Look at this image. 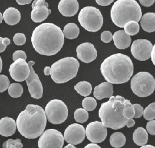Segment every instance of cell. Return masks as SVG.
<instances>
[{
	"instance_id": "cell-1",
	"label": "cell",
	"mask_w": 155,
	"mask_h": 148,
	"mask_svg": "<svg viewBox=\"0 0 155 148\" xmlns=\"http://www.w3.org/2000/svg\"><path fill=\"white\" fill-rule=\"evenodd\" d=\"M134 114L133 104L121 96H112L108 101L102 103L99 110V117L102 124L113 130L125 127Z\"/></svg>"
},
{
	"instance_id": "cell-12",
	"label": "cell",
	"mask_w": 155,
	"mask_h": 148,
	"mask_svg": "<svg viewBox=\"0 0 155 148\" xmlns=\"http://www.w3.org/2000/svg\"><path fill=\"white\" fill-rule=\"evenodd\" d=\"M87 139L93 143L104 141L107 136V129L102 123L97 121L89 123L85 129Z\"/></svg>"
},
{
	"instance_id": "cell-42",
	"label": "cell",
	"mask_w": 155,
	"mask_h": 148,
	"mask_svg": "<svg viewBox=\"0 0 155 148\" xmlns=\"http://www.w3.org/2000/svg\"><path fill=\"white\" fill-rule=\"evenodd\" d=\"M139 1L143 6L150 7L154 4L155 0H139Z\"/></svg>"
},
{
	"instance_id": "cell-26",
	"label": "cell",
	"mask_w": 155,
	"mask_h": 148,
	"mask_svg": "<svg viewBox=\"0 0 155 148\" xmlns=\"http://www.w3.org/2000/svg\"><path fill=\"white\" fill-rule=\"evenodd\" d=\"M126 142L125 135L121 132H114L110 137V143L114 148H120L124 146Z\"/></svg>"
},
{
	"instance_id": "cell-38",
	"label": "cell",
	"mask_w": 155,
	"mask_h": 148,
	"mask_svg": "<svg viewBox=\"0 0 155 148\" xmlns=\"http://www.w3.org/2000/svg\"><path fill=\"white\" fill-rule=\"evenodd\" d=\"M146 130L150 135H155V120H150L147 123Z\"/></svg>"
},
{
	"instance_id": "cell-17",
	"label": "cell",
	"mask_w": 155,
	"mask_h": 148,
	"mask_svg": "<svg viewBox=\"0 0 155 148\" xmlns=\"http://www.w3.org/2000/svg\"><path fill=\"white\" fill-rule=\"evenodd\" d=\"M58 10L64 16H73L79 10L78 1L77 0H61L58 4Z\"/></svg>"
},
{
	"instance_id": "cell-37",
	"label": "cell",
	"mask_w": 155,
	"mask_h": 148,
	"mask_svg": "<svg viewBox=\"0 0 155 148\" xmlns=\"http://www.w3.org/2000/svg\"><path fill=\"white\" fill-rule=\"evenodd\" d=\"M101 39L104 43H108L113 39V35L110 31H104L101 34Z\"/></svg>"
},
{
	"instance_id": "cell-21",
	"label": "cell",
	"mask_w": 155,
	"mask_h": 148,
	"mask_svg": "<svg viewBox=\"0 0 155 148\" xmlns=\"http://www.w3.org/2000/svg\"><path fill=\"white\" fill-rule=\"evenodd\" d=\"M3 19L8 25H15L21 19V13L16 8L8 7L3 13Z\"/></svg>"
},
{
	"instance_id": "cell-3",
	"label": "cell",
	"mask_w": 155,
	"mask_h": 148,
	"mask_svg": "<svg viewBox=\"0 0 155 148\" xmlns=\"http://www.w3.org/2000/svg\"><path fill=\"white\" fill-rule=\"evenodd\" d=\"M18 132L24 137L34 139L39 136L44 131L47 117L44 110L40 106L28 104L16 119Z\"/></svg>"
},
{
	"instance_id": "cell-5",
	"label": "cell",
	"mask_w": 155,
	"mask_h": 148,
	"mask_svg": "<svg viewBox=\"0 0 155 148\" xmlns=\"http://www.w3.org/2000/svg\"><path fill=\"white\" fill-rule=\"evenodd\" d=\"M141 17L140 6L135 0H117L111 9L113 23L120 28L129 21L139 22Z\"/></svg>"
},
{
	"instance_id": "cell-6",
	"label": "cell",
	"mask_w": 155,
	"mask_h": 148,
	"mask_svg": "<svg viewBox=\"0 0 155 148\" xmlns=\"http://www.w3.org/2000/svg\"><path fill=\"white\" fill-rule=\"evenodd\" d=\"M79 63L73 57L61 58L51 66V77L56 83H64L76 77Z\"/></svg>"
},
{
	"instance_id": "cell-46",
	"label": "cell",
	"mask_w": 155,
	"mask_h": 148,
	"mask_svg": "<svg viewBox=\"0 0 155 148\" xmlns=\"http://www.w3.org/2000/svg\"><path fill=\"white\" fill-rule=\"evenodd\" d=\"M134 124H135V121H134V119H133V118H132V119H130V120L127 122L126 125H127V127L130 128V127H133V126L134 125Z\"/></svg>"
},
{
	"instance_id": "cell-34",
	"label": "cell",
	"mask_w": 155,
	"mask_h": 148,
	"mask_svg": "<svg viewBox=\"0 0 155 148\" xmlns=\"http://www.w3.org/2000/svg\"><path fill=\"white\" fill-rule=\"evenodd\" d=\"M10 85V80L7 76L0 74V93L5 91Z\"/></svg>"
},
{
	"instance_id": "cell-31",
	"label": "cell",
	"mask_w": 155,
	"mask_h": 148,
	"mask_svg": "<svg viewBox=\"0 0 155 148\" xmlns=\"http://www.w3.org/2000/svg\"><path fill=\"white\" fill-rule=\"evenodd\" d=\"M82 105L83 108L87 111H91L96 108L97 106V102L96 99L92 97H87L83 99Z\"/></svg>"
},
{
	"instance_id": "cell-8",
	"label": "cell",
	"mask_w": 155,
	"mask_h": 148,
	"mask_svg": "<svg viewBox=\"0 0 155 148\" xmlns=\"http://www.w3.org/2000/svg\"><path fill=\"white\" fill-rule=\"evenodd\" d=\"M78 21L81 26L87 31L95 32L102 27L103 16L98 9L92 6H87L80 10Z\"/></svg>"
},
{
	"instance_id": "cell-18",
	"label": "cell",
	"mask_w": 155,
	"mask_h": 148,
	"mask_svg": "<svg viewBox=\"0 0 155 148\" xmlns=\"http://www.w3.org/2000/svg\"><path fill=\"white\" fill-rule=\"evenodd\" d=\"M113 90L112 83L108 82H104L94 87L93 96L97 100L104 98H110L113 96Z\"/></svg>"
},
{
	"instance_id": "cell-24",
	"label": "cell",
	"mask_w": 155,
	"mask_h": 148,
	"mask_svg": "<svg viewBox=\"0 0 155 148\" xmlns=\"http://www.w3.org/2000/svg\"><path fill=\"white\" fill-rule=\"evenodd\" d=\"M148 138L147 130L142 127H137L133 133V140L137 146H142L145 145L148 141Z\"/></svg>"
},
{
	"instance_id": "cell-44",
	"label": "cell",
	"mask_w": 155,
	"mask_h": 148,
	"mask_svg": "<svg viewBox=\"0 0 155 148\" xmlns=\"http://www.w3.org/2000/svg\"><path fill=\"white\" fill-rule=\"evenodd\" d=\"M16 1L18 4L21 5L30 4L32 1V0H16Z\"/></svg>"
},
{
	"instance_id": "cell-22",
	"label": "cell",
	"mask_w": 155,
	"mask_h": 148,
	"mask_svg": "<svg viewBox=\"0 0 155 148\" xmlns=\"http://www.w3.org/2000/svg\"><path fill=\"white\" fill-rule=\"evenodd\" d=\"M51 13V10L48 9L47 6H39L32 9L31 12V18L35 23H41L44 21L49 14Z\"/></svg>"
},
{
	"instance_id": "cell-19",
	"label": "cell",
	"mask_w": 155,
	"mask_h": 148,
	"mask_svg": "<svg viewBox=\"0 0 155 148\" xmlns=\"http://www.w3.org/2000/svg\"><path fill=\"white\" fill-rule=\"evenodd\" d=\"M17 128L15 121L9 117L0 119V135L3 136H10L13 135Z\"/></svg>"
},
{
	"instance_id": "cell-10",
	"label": "cell",
	"mask_w": 155,
	"mask_h": 148,
	"mask_svg": "<svg viewBox=\"0 0 155 148\" xmlns=\"http://www.w3.org/2000/svg\"><path fill=\"white\" fill-rule=\"evenodd\" d=\"M64 136L54 129H47L43 132L38 139L39 148H62Z\"/></svg>"
},
{
	"instance_id": "cell-2",
	"label": "cell",
	"mask_w": 155,
	"mask_h": 148,
	"mask_svg": "<svg viewBox=\"0 0 155 148\" xmlns=\"http://www.w3.org/2000/svg\"><path fill=\"white\" fill-rule=\"evenodd\" d=\"M31 41L38 53L50 56L61 49L64 43V36L59 27L53 23H45L34 29Z\"/></svg>"
},
{
	"instance_id": "cell-7",
	"label": "cell",
	"mask_w": 155,
	"mask_h": 148,
	"mask_svg": "<svg viewBox=\"0 0 155 148\" xmlns=\"http://www.w3.org/2000/svg\"><path fill=\"white\" fill-rule=\"evenodd\" d=\"M131 89L138 97L151 95L155 90V79L148 72L141 71L135 74L131 80Z\"/></svg>"
},
{
	"instance_id": "cell-35",
	"label": "cell",
	"mask_w": 155,
	"mask_h": 148,
	"mask_svg": "<svg viewBox=\"0 0 155 148\" xmlns=\"http://www.w3.org/2000/svg\"><path fill=\"white\" fill-rule=\"evenodd\" d=\"M13 41L16 45L22 46L25 43L26 37L22 33H17L13 36Z\"/></svg>"
},
{
	"instance_id": "cell-51",
	"label": "cell",
	"mask_w": 155,
	"mask_h": 148,
	"mask_svg": "<svg viewBox=\"0 0 155 148\" xmlns=\"http://www.w3.org/2000/svg\"><path fill=\"white\" fill-rule=\"evenodd\" d=\"M64 148H76V147L74 146V145H73V144H68L67 146H65Z\"/></svg>"
},
{
	"instance_id": "cell-13",
	"label": "cell",
	"mask_w": 155,
	"mask_h": 148,
	"mask_svg": "<svg viewBox=\"0 0 155 148\" xmlns=\"http://www.w3.org/2000/svg\"><path fill=\"white\" fill-rule=\"evenodd\" d=\"M28 64L30 67V74L25 81L28 86V91L33 98L39 99L42 96V85L38 74L35 73L33 68V65L35 64V62L31 60L28 62Z\"/></svg>"
},
{
	"instance_id": "cell-41",
	"label": "cell",
	"mask_w": 155,
	"mask_h": 148,
	"mask_svg": "<svg viewBox=\"0 0 155 148\" xmlns=\"http://www.w3.org/2000/svg\"><path fill=\"white\" fill-rule=\"evenodd\" d=\"M96 2L101 6H107L111 4L114 0H95Z\"/></svg>"
},
{
	"instance_id": "cell-40",
	"label": "cell",
	"mask_w": 155,
	"mask_h": 148,
	"mask_svg": "<svg viewBox=\"0 0 155 148\" xmlns=\"http://www.w3.org/2000/svg\"><path fill=\"white\" fill-rule=\"evenodd\" d=\"M42 5L48 7V3L45 0H35L32 3L31 7H32V9H33L35 7H39V6H42Z\"/></svg>"
},
{
	"instance_id": "cell-28",
	"label": "cell",
	"mask_w": 155,
	"mask_h": 148,
	"mask_svg": "<svg viewBox=\"0 0 155 148\" xmlns=\"http://www.w3.org/2000/svg\"><path fill=\"white\" fill-rule=\"evenodd\" d=\"M8 92L11 97L13 98H17L21 96L22 94L23 87L19 83H13L10 84L8 88Z\"/></svg>"
},
{
	"instance_id": "cell-15",
	"label": "cell",
	"mask_w": 155,
	"mask_h": 148,
	"mask_svg": "<svg viewBox=\"0 0 155 148\" xmlns=\"http://www.w3.org/2000/svg\"><path fill=\"white\" fill-rule=\"evenodd\" d=\"M11 77L16 82H22L30 74V67L25 60L19 58L12 63L9 68Z\"/></svg>"
},
{
	"instance_id": "cell-36",
	"label": "cell",
	"mask_w": 155,
	"mask_h": 148,
	"mask_svg": "<svg viewBox=\"0 0 155 148\" xmlns=\"http://www.w3.org/2000/svg\"><path fill=\"white\" fill-rule=\"evenodd\" d=\"M133 105L134 107V111H135V114H134V118L136 119V118H140L143 114L144 109L139 104H133Z\"/></svg>"
},
{
	"instance_id": "cell-27",
	"label": "cell",
	"mask_w": 155,
	"mask_h": 148,
	"mask_svg": "<svg viewBox=\"0 0 155 148\" xmlns=\"http://www.w3.org/2000/svg\"><path fill=\"white\" fill-rule=\"evenodd\" d=\"M74 89L82 96L90 95L92 91L91 85L87 81H81L78 82L74 86Z\"/></svg>"
},
{
	"instance_id": "cell-53",
	"label": "cell",
	"mask_w": 155,
	"mask_h": 148,
	"mask_svg": "<svg viewBox=\"0 0 155 148\" xmlns=\"http://www.w3.org/2000/svg\"><path fill=\"white\" fill-rule=\"evenodd\" d=\"M2 19H3V15H2L1 14V13L0 12V24L2 23Z\"/></svg>"
},
{
	"instance_id": "cell-20",
	"label": "cell",
	"mask_w": 155,
	"mask_h": 148,
	"mask_svg": "<svg viewBox=\"0 0 155 148\" xmlns=\"http://www.w3.org/2000/svg\"><path fill=\"white\" fill-rule=\"evenodd\" d=\"M113 40L115 46L119 49H125L130 46L131 38L127 35L124 30H119L113 35Z\"/></svg>"
},
{
	"instance_id": "cell-29",
	"label": "cell",
	"mask_w": 155,
	"mask_h": 148,
	"mask_svg": "<svg viewBox=\"0 0 155 148\" xmlns=\"http://www.w3.org/2000/svg\"><path fill=\"white\" fill-rule=\"evenodd\" d=\"M125 32L130 35H134L137 34L139 31V24L137 22L134 21H131L128 22L124 27Z\"/></svg>"
},
{
	"instance_id": "cell-16",
	"label": "cell",
	"mask_w": 155,
	"mask_h": 148,
	"mask_svg": "<svg viewBox=\"0 0 155 148\" xmlns=\"http://www.w3.org/2000/svg\"><path fill=\"white\" fill-rule=\"evenodd\" d=\"M78 58L84 63H88L97 57V51L94 45L90 43H83L76 48Z\"/></svg>"
},
{
	"instance_id": "cell-9",
	"label": "cell",
	"mask_w": 155,
	"mask_h": 148,
	"mask_svg": "<svg viewBox=\"0 0 155 148\" xmlns=\"http://www.w3.org/2000/svg\"><path fill=\"white\" fill-rule=\"evenodd\" d=\"M47 119L53 124L63 123L68 116V108L65 104L59 99H53L45 107Z\"/></svg>"
},
{
	"instance_id": "cell-33",
	"label": "cell",
	"mask_w": 155,
	"mask_h": 148,
	"mask_svg": "<svg viewBox=\"0 0 155 148\" xmlns=\"http://www.w3.org/2000/svg\"><path fill=\"white\" fill-rule=\"evenodd\" d=\"M23 144L20 139H8L2 144L3 148H22Z\"/></svg>"
},
{
	"instance_id": "cell-47",
	"label": "cell",
	"mask_w": 155,
	"mask_h": 148,
	"mask_svg": "<svg viewBox=\"0 0 155 148\" xmlns=\"http://www.w3.org/2000/svg\"><path fill=\"white\" fill-rule=\"evenodd\" d=\"M44 74L46 76L50 75V74H51V67L45 66L44 69Z\"/></svg>"
},
{
	"instance_id": "cell-4",
	"label": "cell",
	"mask_w": 155,
	"mask_h": 148,
	"mask_svg": "<svg viewBox=\"0 0 155 148\" xmlns=\"http://www.w3.org/2000/svg\"><path fill=\"white\" fill-rule=\"evenodd\" d=\"M101 72L107 82L122 84L128 82L133 74V64L127 55L117 53L106 58L101 63Z\"/></svg>"
},
{
	"instance_id": "cell-32",
	"label": "cell",
	"mask_w": 155,
	"mask_h": 148,
	"mask_svg": "<svg viewBox=\"0 0 155 148\" xmlns=\"http://www.w3.org/2000/svg\"><path fill=\"white\" fill-rule=\"evenodd\" d=\"M143 118L148 121L155 119V102H152L149 104L143 111Z\"/></svg>"
},
{
	"instance_id": "cell-30",
	"label": "cell",
	"mask_w": 155,
	"mask_h": 148,
	"mask_svg": "<svg viewBox=\"0 0 155 148\" xmlns=\"http://www.w3.org/2000/svg\"><path fill=\"white\" fill-rule=\"evenodd\" d=\"M74 118L79 123H84L88 120V113L84 108H78L74 113Z\"/></svg>"
},
{
	"instance_id": "cell-48",
	"label": "cell",
	"mask_w": 155,
	"mask_h": 148,
	"mask_svg": "<svg viewBox=\"0 0 155 148\" xmlns=\"http://www.w3.org/2000/svg\"><path fill=\"white\" fill-rule=\"evenodd\" d=\"M5 46H4L2 43V38L0 37V52H2L3 51H4L6 49Z\"/></svg>"
},
{
	"instance_id": "cell-25",
	"label": "cell",
	"mask_w": 155,
	"mask_h": 148,
	"mask_svg": "<svg viewBox=\"0 0 155 148\" xmlns=\"http://www.w3.org/2000/svg\"><path fill=\"white\" fill-rule=\"evenodd\" d=\"M62 32L64 37L72 40L78 37L79 29L76 24L73 23H69L65 26Z\"/></svg>"
},
{
	"instance_id": "cell-49",
	"label": "cell",
	"mask_w": 155,
	"mask_h": 148,
	"mask_svg": "<svg viewBox=\"0 0 155 148\" xmlns=\"http://www.w3.org/2000/svg\"><path fill=\"white\" fill-rule=\"evenodd\" d=\"M2 43H3V44H4V46H8V45L10 44V39L8 38H2Z\"/></svg>"
},
{
	"instance_id": "cell-14",
	"label": "cell",
	"mask_w": 155,
	"mask_h": 148,
	"mask_svg": "<svg viewBox=\"0 0 155 148\" xmlns=\"http://www.w3.org/2000/svg\"><path fill=\"white\" fill-rule=\"evenodd\" d=\"M84 127L78 123H73L68 125L64 131V139L68 144L77 145L82 143L85 137Z\"/></svg>"
},
{
	"instance_id": "cell-11",
	"label": "cell",
	"mask_w": 155,
	"mask_h": 148,
	"mask_svg": "<svg viewBox=\"0 0 155 148\" xmlns=\"http://www.w3.org/2000/svg\"><path fill=\"white\" fill-rule=\"evenodd\" d=\"M153 49L152 43L146 39L134 40L131 46V53L137 60L145 61L149 59Z\"/></svg>"
},
{
	"instance_id": "cell-23",
	"label": "cell",
	"mask_w": 155,
	"mask_h": 148,
	"mask_svg": "<svg viewBox=\"0 0 155 148\" xmlns=\"http://www.w3.org/2000/svg\"><path fill=\"white\" fill-rule=\"evenodd\" d=\"M142 29L147 32L155 31V13L148 12L144 14L140 20Z\"/></svg>"
},
{
	"instance_id": "cell-52",
	"label": "cell",
	"mask_w": 155,
	"mask_h": 148,
	"mask_svg": "<svg viewBox=\"0 0 155 148\" xmlns=\"http://www.w3.org/2000/svg\"><path fill=\"white\" fill-rule=\"evenodd\" d=\"M2 68V59L0 57V72H1Z\"/></svg>"
},
{
	"instance_id": "cell-45",
	"label": "cell",
	"mask_w": 155,
	"mask_h": 148,
	"mask_svg": "<svg viewBox=\"0 0 155 148\" xmlns=\"http://www.w3.org/2000/svg\"><path fill=\"white\" fill-rule=\"evenodd\" d=\"M84 148H101V147L95 143H90L85 146Z\"/></svg>"
},
{
	"instance_id": "cell-50",
	"label": "cell",
	"mask_w": 155,
	"mask_h": 148,
	"mask_svg": "<svg viewBox=\"0 0 155 148\" xmlns=\"http://www.w3.org/2000/svg\"><path fill=\"white\" fill-rule=\"evenodd\" d=\"M140 148H155V147L152 145H144L140 147Z\"/></svg>"
},
{
	"instance_id": "cell-43",
	"label": "cell",
	"mask_w": 155,
	"mask_h": 148,
	"mask_svg": "<svg viewBox=\"0 0 155 148\" xmlns=\"http://www.w3.org/2000/svg\"><path fill=\"white\" fill-rule=\"evenodd\" d=\"M151 61H152L153 63L155 66V44L153 46V49H152V51H151Z\"/></svg>"
},
{
	"instance_id": "cell-39",
	"label": "cell",
	"mask_w": 155,
	"mask_h": 148,
	"mask_svg": "<svg viewBox=\"0 0 155 148\" xmlns=\"http://www.w3.org/2000/svg\"><path fill=\"white\" fill-rule=\"evenodd\" d=\"M19 58H22L25 60L27 59V55L24 51L22 50H17L15 51V52L13 54V61H15Z\"/></svg>"
}]
</instances>
